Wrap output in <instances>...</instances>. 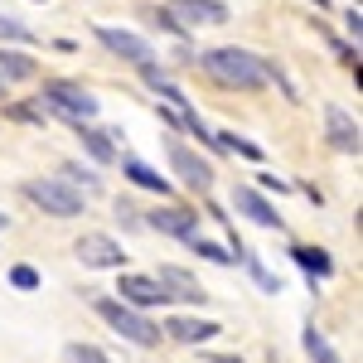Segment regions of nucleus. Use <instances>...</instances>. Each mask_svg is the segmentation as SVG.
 <instances>
[{
  "instance_id": "1",
  "label": "nucleus",
  "mask_w": 363,
  "mask_h": 363,
  "mask_svg": "<svg viewBox=\"0 0 363 363\" xmlns=\"http://www.w3.org/2000/svg\"><path fill=\"white\" fill-rule=\"evenodd\" d=\"M199 68L218 87H228V92H262V87H267V58L247 54V49H238V44L203 49V54H199Z\"/></svg>"
},
{
  "instance_id": "2",
  "label": "nucleus",
  "mask_w": 363,
  "mask_h": 363,
  "mask_svg": "<svg viewBox=\"0 0 363 363\" xmlns=\"http://www.w3.org/2000/svg\"><path fill=\"white\" fill-rule=\"evenodd\" d=\"M39 107L54 112V116H63L68 126L97 121V97H92L83 83H73V78H49V83L39 87Z\"/></svg>"
},
{
  "instance_id": "3",
  "label": "nucleus",
  "mask_w": 363,
  "mask_h": 363,
  "mask_svg": "<svg viewBox=\"0 0 363 363\" xmlns=\"http://www.w3.org/2000/svg\"><path fill=\"white\" fill-rule=\"evenodd\" d=\"M92 310H97V315H102V325H107L112 335H121L126 344H140V349H155V344H160V325H155V320H145L140 310L121 306L116 296H97Z\"/></svg>"
},
{
  "instance_id": "4",
  "label": "nucleus",
  "mask_w": 363,
  "mask_h": 363,
  "mask_svg": "<svg viewBox=\"0 0 363 363\" xmlns=\"http://www.w3.org/2000/svg\"><path fill=\"white\" fill-rule=\"evenodd\" d=\"M25 199L34 208H44V213H54V218H78L87 208V199L73 189V184H63V179H29L25 184Z\"/></svg>"
},
{
  "instance_id": "5",
  "label": "nucleus",
  "mask_w": 363,
  "mask_h": 363,
  "mask_svg": "<svg viewBox=\"0 0 363 363\" xmlns=\"http://www.w3.org/2000/svg\"><path fill=\"white\" fill-rule=\"evenodd\" d=\"M92 34H97V44H102L107 54H116L121 63H131V68H145V63H155V49H150V44H145L140 34H131V29L97 25Z\"/></svg>"
},
{
  "instance_id": "6",
  "label": "nucleus",
  "mask_w": 363,
  "mask_h": 363,
  "mask_svg": "<svg viewBox=\"0 0 363 363\" xmlns=\"http://www.w3.org/2000/svg\"><path fill=\"white\" fill-rule=\"evenodd\" d=\"M165 150H169V169H174L194 194H208V189H213V165H208L199 150H189L184 140H169Z\"/></svg>"
},
{
  "instance_id": "7",
  "label": "nucleus",
  "mask_w": 363,
  "mask_h": 363,
  "mask_svg": "<svg viewBox=\"0 0 363 363\" xmlns=\"http://www.w3.org/2000/svg\"><path fill=\"white\" fill-rule=\"evenodd\" d=\"M73 252H78V262H83V267H97V272H121V267H126L121 242L107 238V233H83V238L73 242Z\"/></svg>"
},
{
  "instance_id": "8",
  "label": "nucleus",
  "mask_w": 363,
  "mask_h": 363,
  "mask_svg": "<svg viewBox=\"0 0 363 363\" xmlns=\"http://www.w3.org/2000/svg\"><path fill=\"white\" fill-rule=\"evenodd\" d=\"M145 223L155 228V233H165V238H179V242L199 238V213L184 208V203H160V208H150Z\"/></svg>"
},
{
  "instance_id": "9",
  "label": "nucleus",
  "mask_w": 363,
  "mask_h": 363,
  "mask_svg": "<svg viewBox=\"0 0 363 363\" xmlns=\"http://www.w3.org/2000/svg\"><path fill=\"white\" fill-rule=\"evenodd\" d=\"M116 301L121 306H131V310H150V306H165V291L155 286V277H140V272H121L116 277Z\"/></svg>"
},
{
  "instance_id": "10",
  "label": "nucleus",
  "mask_w": 363,
  "mask_h": 363,
  "mask_svg": "<svg viewBox=\"0 0 363 363\" xmlns=\"http://www.w3.org/2000/svg\"><path fill=\"white\" fill-rule=\"evenodd\" d=\"M155 286L165 291V301H184V306H203V296H208L184 267H160L155 272Z\"/></svg>"
},
{
  "instance_id": "11",
  "label": "nucleus",
  "mask_w": 363,
  "mask_h": 363,
  "mask_svg": "<svg viewBox=\"0 0 363 363\" xmlns=\"http://www.w3.org/2000/svg\"><path fill=\"white\" fill-rule=\"evenodd\" d=\"M169 15H174L184 29H189V25H228V20H233L223 0H174Z\"/></svg>"
},
{
  "instance_id": "12",
  "label": "nucleus",
  "mask_w": 363,
  "mask_h": 363,
  "mask_svg": "<svg viewBox=\"0 0 363 363\" xmlns=\"http://www.w3.org/2000/svg\"><path fill=\"white\" fill-rule=\"evenodd\" d=\"M160 335L174 339V344H208V339L218 335V325L213 320H194V315H169Z\"/></svg>"
},
{
  "instance_id": "13",
  "label": "nucleus",
  "mask_w": 363,
  "mask_h": 363,
  "mask_svg": "<svg viewBox=\"0 0 363 363\" xmlns=\"http://www.w3.org/2000/svg\"><path fill=\"white\" fill-rule=\"evenodd\" d=\"M325 136H330V145H335V150L359 155V121L344 112V107H330V112H325Z\"/></svg>"
},
{
  "instance_id": "14",
  "label": "nucleus",
  "mask_w": 363,
  "mask_h": 363,
  "mask_svg": "<svg viewBox=\"0 0 363 363\" xmlns=\"http://www.w3.org/2000/svg\"><path fill=\"white\" fill-rule=\"evenodd\" d=\"M233 203H238V213H247L252 223H262V228H286L281 223V213H277V203H267V194H262V189H238V194H233Z\"/></svg>"
},
{
  "instance_id": "15",
  "label": "nucleus",
  "mask_w": 363,
  "mask_h": 363,
  "mask_svg": "<svg viewBox=\"0 0 363 363\" xmlns=\"http://www.w3.org/2000/svg\"><path fill=\"white\" fill-rule=\"evenodd\" d=\"M121 174H126L136 189H150V194H160V199L169 194V179L160 174V169H150L145 160H136V155H121Z\"/></svg>"
},
{
  "instance_id": "16",
  "label": "nucleus",
  "mask_w": 363,
  "mask_h": 363,
  "mask_svg": "<svg viewBox=\"0 0 363 363\" xmlns=\"http://www.w3.org/2000/svg\"><path fill=\"white\" fill-rule=\"evenodd\" d=\"M29 78H39V63L25 54V49H0V83H29Z\"/></svg>"
},
{
  "instance_id": "17",
  "label": "nucleus",
  "mask_w": 363,
  "mask_h": 363,
  "mask_svg": "<svg viewBox=\"0 0 363 363\" xmlns=\"http://www.w3.org/2000/svg\"><path fill=\"white\" fill-rule=\"evenodd\" d=\"M73 136L83 140V150L92 155V160H97V165H112V160H116V145H112V136H107V131H97L92 121H78V126H73Z\"/></svg>"
},
{
  "instance_id": "18",
  "label": "nucleus",
  "mask_w": 363,
  "mask_h": 363,
  "mask_svg": "<svg viewBox=\"0 0 363 363\" xmlns=\"http://www.w3.org/2000/svg\"><path fill=\"white\" fill-rule=\"evenodd\" d=\"M291 257H296V267H306L310 281H325L330 272H335V262H330V252L325 247H291Z\"/></svg>"
},
{
  "instance_id": "19",
  "label": "nucleus",
  "mask_w": 363,
  "mask_h": 363,
  "mask_svg": "<svg viewBox=\"0 0 363 363\" xmlns=\"http://www.w3.org/2000/svg\"><path fill=\"white\" fill-rule=\"evenodd\" d=\"M218 145L233 150V155H242V160H252V165H262V160H267V155H262V145L247 140V136H238V131H218Z\"/></svg>"
},
{
  "instance_id": "20",
  "label": "nucleus",
  "mask_w": 363,
  "mask_h": 363,
  "mask_svg": "<svg viewBox=\"0 0 363 363\" xmlns=\"http://www.w3.org/2000/svg\"><path fill=\"white\" fill-rule=\"evenodd\" d=\"M306 354L315 363H339V354L335 349H330V339L320 335V330H315V325H306Z\"/></svg>"
},
{
  "instance_id": "21",
  "label": "nucleus",
  "mask_w": 363,
  "mask_h": 363,
  "mask_svg": "<svg viewBox=\"0 0 363 363\" xmlns=\"http://www.w3.org/2000/svg\"><path fill=\"white\" fill-rule=\"evenodd\" d=\"M5 116H10V121H25V126H44V107H39V102H10V107H5Z\"/></svg>"
},
{
  "instance_id": "22",
  "label": "nucleus",
  "mask_w": 363,
  "mask_h": 363,
  "mask_svg": "<svg viewBox=\"0 0 363 363\" xmlns=\"http://www.w3.org/2000/svg\"><path fill=\"white\" fill-rule=\"evenodd\" d=\"M184 247H189V252H199L203 262H218V267H228V262H233V252H228V247H218V242H208V238H189Z\"/></svg>"
},
{
  "instance_id": "23",
  "label": "nucleus",
  "mask_w": 363,
  "mask_h": 363,
  "mask_svg": "<svg viewBox=\"0 0 363 363\" xmlns=\"http://www.w3.org/2000/svg\"><path fill=\"white\" fill-rule=\"evenodd\" d=\"M0 44H34V29L10 20V15H0Z\"/></svg>"
},
{
  "instance_id": "24",
  "label": "nucleus",
  "mask_w": 363,
  "mask_h": 363,
  "mask_svg": "<svg viewBox=\"0 0 363 363\" xmlns=\"http://www.w3.org/2000/svg\"><path fill=\"white\" fill-rule=\"evenodd\" d=\"M238 262H247L252 281H257V286H262V291H267V296H277V291H281V281L272 277V272H267V267H262V262H257V257H252V252H242V257H238Z\"/></svg>"
},
{
  "instance_id": "25",
  "label": "nucleus",
  "mask_w": 363,
  "mask_h": 363,
  "mask_svg": "<svg viewBox=\"0 0 363 363\" xmlns=\"http://www.w3.org/2000/svg\"><path fill=\"white\" fill-rule=\"evenodd\" d=\"M63 184H73V189H78V194H92V189H97V174H92V169H83V165H63Z\"/></svg>"
},
{
  "instance_id": "26",
  "label": "nucleus",
  "mask_w": 363,
  "mask_h": 363,
  "mask_svg": "<svg viewBox=\"0 0 363 363\" xmlns=\"http://www.w3.org/2000/svg\"><path fill=\"white\" fill-rule=\"evenodd\" d=\"M10 286H15V291H34V286H39V272H34L29 262H15V267H10Z\"/></svg>"
},
{
  "instance_id": "27",
  "label": "nucleus",
  "mask_w": 363,
  "mask_h": 363,
  "mask_svg": "<svg viewBox=\"0 0 363 363\" xmlns=\"http://www.w3.org/2000/svg\"><path fill=\"white\" fill-rule=\"evenodd\" d=\"M68 363H112L97 344H68Z\"/></svg>"
},
{
  "instance_id": "28",
  "label": "nucleus",
  "mask_w": 363,
  "mask_h": 363,
  "mask_svg": "<svg viewBox=\"0 0 363 363\" xmlns=\"http://www.w3.org/2000/svg\"><path fill=\"white\" fill-rule=\"evenodd\" d=\"M150 25H155V29H165V34H174V39H184V34H189V29L179 25V20H174L169 10H155V15H150Z\"/></svg>"
},
{
  "instance_id": "29",
  "label": "nucleus",
  "mask_w": 363,
  "mask_h": 363,
  "mask_svg": "<svg viewBox=\"0 0 363 363\" xmlns=\"http://www.w3.org/2000/svg\"><path fill=\"white\" fill-rule=\"evenodd\" d=\"M344 29H349V34H354V44H359V34H363V15H359V5H354V10L344 15Z\"/></svg>"
},
{
  "instance_id": "30",
  "label": "nucleus",
  "mask_w": 363,
  "mask_h": 363,
  "mask_svg": "<svg viewBox=\"0 0 363 363\" xmlns=\"http://www.w3.org/2000/svg\"><path fill=\"white\" fill-rule=\"evenodd\" d=\"M262 189H272V194H286V189H291V184H286V179H281V174H262Z\"/></svg>"
},
{
  "instance_id": "31",
  "label": "nucleus",
  "mask_w": 363,
  "mask_h": 363,
  "mask_svg": "<svg viewBox=\"0 0 363 363\" xmlns=\"http://www.w3.org/2000/svg\"><path fill=\"white\" fill-rule=\"evenodd\" d=\"M310 5H315V10H330V0H310Z\"/></svg>"
},
{
  "instance_id": "32",
  "label": "nucleus",
  "mask_w": 363,
  "mask_h": 363,
  "mask_svg": "<svg viewBox=\"0 0 363 363\" xmlns=\"http://www.w3.org/2000/svg\"><path fill=\"white\" fill-rule=\"evenodd\" d=\"M5 92H10V87H5V83H0V97H5Z\"/></svg>"
},
{
  "instance_id": "33",
  "label": "nucleus",
  "mask_w": 363,
  "mask_h": 363,
  "mask_svg": "<svg viewBox=\"0 0 363 363\" xmlns=\"http://www.w3.org/2000/svg\"><path fill=\"white\" fill-rule=\"evenodd\" d=\"M354 5H359V0H354Z\"/></svg>"
}]
</instances>
